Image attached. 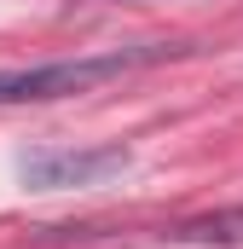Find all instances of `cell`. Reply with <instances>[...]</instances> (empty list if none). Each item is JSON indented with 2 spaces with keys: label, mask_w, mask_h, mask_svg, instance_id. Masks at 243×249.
<instances>
[{
  "label": "cell",
  "mask_w": 243,
  "mask_h": 249,
  "mask_svg": "<svg viewBox=\"0 0 243 249\" xmlns=\"http://www.w3.org/2000/svg\"><path fill=\"white\" fill-rule=\"evenodd\" d=\"M185 41H145V47H110V53H81V58H52L29 64V70H0V105H47V99H69V93H93L116 75H133L145 64L185 58Z\"/></svg>",
  "instance_id": "6da1fadb"
},
{
  "label": "cell",
  "mask_w": 243,
  "mask_h": 249,
  "mask_svg": "<svg viewBox=\"0 0 243 249\" xmlns=\"http://www.w3.org/2000/svg\"><path fill=\"white\" fill-rule=\"evenodd\" d=\"M133 162L127 145H52L23 157V186L29 191H64V186H99Z\"/></svg>",
  "instance_id": "7a4b0ae2"
},
{
  "label": "cell",
  "mask_w": 243,
  "mask_h": 249,
  "mask_svg": "<svg viewBox=\"0 0 243 249\" xmlns=\"http://www.w3.org/2000/svg\"><path fill=\"white\" fill-rule=\"evenodd\" d=\"M168 244H220V249H243V203L232 209H208V214H191L180 226L162 232Z\"/></svg>",
  "instance_id": "3957f363"
}]
</instances>
